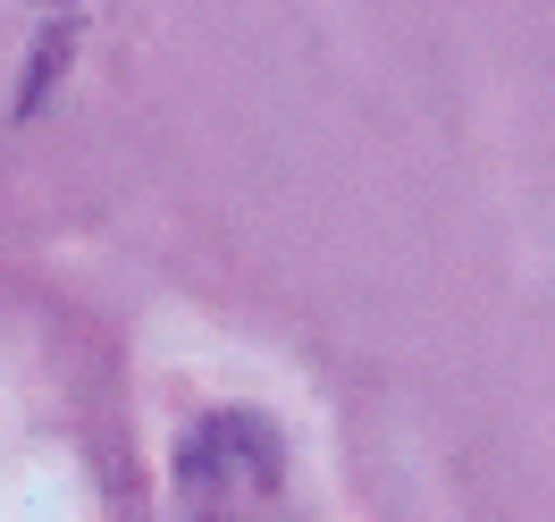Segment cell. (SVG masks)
I'll return each mask as SVG.
<instances>
[{
    "instance_id": "cell-1",
    "label": "cell",
    "mask_w": 555,
    "mask_h": 522,
    "mask_svg": "<svg viewBox=\"0 0 555 522\" xmlns=\"http://www.w3.org/2000/svg\"><path fill=\"white\" fill-rule=\"evenodd\" d=\"M177 497L194 522H253L278 497V438L253 413H210L177 447Z\"/></svg>"
}]
</instances>
